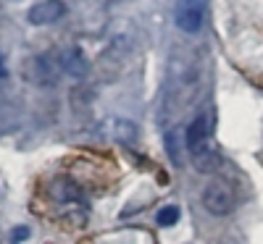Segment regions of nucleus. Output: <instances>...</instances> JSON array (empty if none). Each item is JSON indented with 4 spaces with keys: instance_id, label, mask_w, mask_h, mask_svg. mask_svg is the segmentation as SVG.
Returning <instances> with one entry per match:
<instances>
[{
    "instance_id": "f257e3e1",
    "label": "nucleus",
    "mask_w": 263,
    "mask_h": 244,
    "mask_svg": "<svg viewBox=\"0 0 263 244\" xmlns=\"http://www.w3.org/2000/svg\"><path fill=\"white\" fill-rule=\"evenodd\" d=\"M200 76H203V69L197 60L182 58L179 63H171L168 82H166V97H163V108L168 113L182 116L195 103V97L200 95Z\"/></svg>"
},
{
    "instance_id": "f03ea898",
    "label": "nucleus",
    "mask_w": 263,
    "mask_h": 244,
    "mask_svg": "<svg viewBox=\"0 0 263 244\" xmlns=\"http://www.w3.org/2000/svg\"><path fill=\"white\" fill-rule=\"evenodd\" d=\"M174 21L187 34L200 32L205 21V0H179L177 11H174Z\"/></svg>"
},
{
    "instance_id": "7ed1b4c3",
    "label": "nucleus",
    "mask_w": 263,
    "mask_h": 244,
    "mask_svg": "<svg viewBox=\"0 0 263 244\" xmlns=\"http://www.w3.org/2000/svg\"><path fill=\"white\" fill-rule=\"evenodd\" d=\"M58 55H34L29 63H27V79L37 87H53L58 82Z\"/></svg>"
},
{
    "instance_id": "20e7f679",
    "label": "nucleus",
    "mask_w": 263,
    "mask_h": 244,
    "mask_svg": "<svg viewBox=\"0 0 263 244\" xmlns=\"http://www.w3.org/2000/svg\"><path fill=\"white\" fill-rule=\"evenodd\" d=\"M203 208L216 215V218H221V215H229L234 210V194L227 184H208L203 189Z\"/></svg>"
},
{
    "instance_id": "39448f33",
    "label": "nucleus",
    "mask_w": 263,
    "mask_h": 244,
    "mask_svg": "<svg viewBox=\"0 0 263 244\" xmlns=\"http://www.w3.org/2000/svg\"><path fill=\"white\" fill-rule=\"evenodd\" d=\"M66 16V6L63 0H40L34 3L27 13V18L32 21L34 27H48V24H55L58 18Z\"/></svg>"
},
{
    "instance_id": "423d86ee",
    "label": "nucleus",
    "mask_w": 263,
    "mask_h": 244,
    "mask_svg": "<svg viewBox=\"0 0 263 244\" xmlns=\"http://www.w3.org/2000/svg\"><path fill=\"white\" fill-rule=\"evenodd\" d=\"M55 55H58L61 71L71 74V76H77V79H84L87 74H90V60H87V55H84L82 48H63V50H58Z\"/></svg>"
},
{
    "instance_id": "0eeeda50",
    "label": "nucleus",
    "mask_w": 263,
    "mask_h": 244,
    "mask_svg": "<svg viewBox=\"0 0 263 244\" xmlns=\"http://www.w3.org/2000/svg\"><path fill=\"white\" fill-rule=\"evenodd\" d=\"M190 158H192L195 171H197V173H203V176H211V173H216L218 168H221V152H218L211 142L203 145L200 150L190 152Z\"/></svg>"
},
{
    "instance_id": "6e6552de",
    "label": "nucleus",
    "mask_w": 263,
    "mask_h": 244,
    "mask_svg": "<svg viewBox=\"0 0 263 244\" xmlns=\"http://www.w3.org/2000/svg\"><path fill=\"white\" fill-rule=\"evenodd\" d=\"M211 142V113H200L187 126V150L195 152Z\"/></svg>"
},
{
    "instance_id": "1a4fd4ad",
    "label": "nucleus",
    "mask_w": 263,
    "mask_h": 244,
    "mask_svg": "<svg viewBox=\"0 0 263 244\" xmlns=\"http://www.w3.org/2000/svg\"><path fill=\"white\" fill-rule=\"evenodd\" d=\"M114 137H116L119 142H124V145L132 147V145L140 139V129H137L135 124H129V121L116 118V121H114Z\"/></svg>"
},
{
    "instance_id": "9d476101",
    "label": "nucleus",
    "mask_w": 263,
    "mask_h": 244,
    "mask_svg": "<svg viewBox=\"0 0 263 244\" xmlns=\"http://www.w3.org/2000/svg\"><path fill=\"white\" fill-rule=\"evenodd\" d=\"M179 215H182V210H179L177 205H166V208L158 210L156 223L163 226V229H168V226H174V223H179Z\"/></svg>"
},
{
    "instance_id": "9b49d317",
    "label": "nucleus",
    "mask_w": 263,
    "mask_h": 244,
    "mask_svg": "<svg viewBox=\"0 0 263 244\" xmlns=\"http://www.w3.org/2000/svg\"><path fill=\"white\" fill-rule=\"evenodd\" d=\"M166 150H168V158L174 166L182 163V155H179V145H177V131H166Z\"/></svg>"
},
{
    "instance_id": "f8f14e48",
    "label": "nucleus",
    "mask_w": 263,
    "mask_h": 244,
    "mask_svg": "<svg viewBox=\"0 0 263 244\" xmlns=\"http://www.w3.org/2000/svg\"><path fill=\"white\" fill-rule=\"evenodd\" d=\"M24 234H27V229H16V239H18V241L24 239Z\"/></svg>"
}]
</instances>
